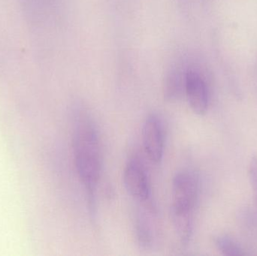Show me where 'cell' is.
<instances>
[{
    "instance_id": "obj_1",
    "label": "cell",
    "mask_w": 257,
    "mask_h": 256,
    "mask_svg": "<svg viewBox=\"0 0 257 256\" xmlns=\"http://www.w3.org/2000/svg\"><path fill=\"white\" fill-rule=\"evenodd\" d=\"M74 156L78 175L88 197L91 215L96 210V191L103 168L102 144L91 116L84 111L75 118L73 136Z\"/></svg>"
},
{
    "instance_id": "obj_2",
    "label": "cell",
    "mask_w": 257,
    "mask_h": 256,
    "mask_svg": "<svg viewBox=\"0 0 257 256\" xmlns=\"http://www.w3.org/2000/svg\"><path fill=\"white\" fill-rule=\"evenodd\" d=\"M199 195V180L194 173L181 171L172 182V206L178 210H194Z\"/></svg>"
},
{
    "instance_id": "obj_3",
    "label": "cell",
    "mask_w": 257,
    "mask_h": 256,
    "mask_svg": "<svg viewBox=\"0 0 257 256\" xmlns=\"http://www.w3.org/2000/svg\"><path fill=\"white\" fill-rule=\"evenodd\" d=\"M144 147L149 159L159 163L164 152V130L161 119L155 114L148 116L142 130Z\"/></svg>"
},
{
    "instance_id": "obj_4",
    "label": "cell",
    "mask_w": 257,
    "mask_h": 256,
    "mask_svg": "<svg viewBox=\"0 0 257 256\" xmlns=\"http://www.w3.org/2000/svg\"><path fill=\"white\" fill-rule=\"evenodd\" d=\"M185 93L190 108L195 114L204 115L208 108V90L206 83L196 71L190 70L185 76Z\"/></svg>"
},
{
    "instance_id": "obj_5",
    "label": "cell",
    "mask_w": 257,
    "mask_h": 256,
    "mask_svg": "<svg viewBox=\"0 0 257 256\" xmlns=\"http://www.w3.org/2000/svg\"><path fill=\"white\" fill-rule=\"evenodd\" d=\"M123 182L126 190L133 198L142 202L148 201L151 195L146 173L139 161H130L125 168Z\"/></svg>"
},
{
    "instance_id": "obj_6",
    "label": "cell",
    "mask_w": 257,
    "mask_h": 256,
    "mask_svg": "<svg viewBox=\"0 0 257 256\" xmlns=\"http://www.w3.org/2000/svg\"><path fill=\"white\" fill-rule=\"evenodd\" d=\"M171 216L181 243L187 245L193 234V211L171 208Z\"/></svg>"
},
{
    "instance_id": "obj_7",
    "label": "cell",
    "mask_w": 257,
    "mask_h": 256,
    "mask_svg": "<svg viewBox=\"0 0 257 256\" xmlns=\"http://www.w3.org/2000/svg\"><path fill=\"white\" fill-rule=\"evenodd\" d=\"M182 92L183 82L180 74L176 72L169 74L165 82V99L169 102H176L179 100Z\"/></svg>"
},
{
    "instance_id": "obj_8",
    "label": "cell",
    "mask_w": 257,
    "mask_h": 256,
    "mask_svg": "<svg viewBox=\"0 0 257 256\" xmlns=\"http://www.w3.org/2000/svg\"><path fill=\"white\" fill-rule=\"evenodd\" d=\"M214 243L217 249L223 255L227 256H239L245 255L244 249L233 239L226 235L216 236Z\"/></svg>"
},
{
    "instance_id": "obj_9",
    "label": "cell",
    "mask_w": 257,
    "mask_h": 256,
    "mask_svg": "<svg viewBox=\"0 0 257 256\" xmlns=\"http://www.w3.org/2000/svg\"><path fill=\"white\" fill-rule=\"evenodd\" d=\"M136 231L139 243L144 246H148L151 243V234L149 226L147 225L145 218L139 216L136 222Z\"/></svg>"
},
{
    "instance_id": "obj_10",
    "label": "cell",
    "mask_w": 257,
    "mask_h": 256,
    "mask_svg": "<svg viewBox=\"0 0 257 256\" xmlns=\"http://www.w3.org/2000/svg\"><path fill=\"white\" fill-rule=\"evenodd\" d=\"M248 177L253 192V201L257 208V155L250 158L248 165Z\"/></svg>"
}]
</instances>
